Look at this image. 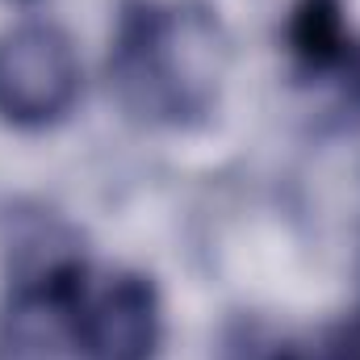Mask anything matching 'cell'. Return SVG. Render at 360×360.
Returning a JSON list of instances; mask_svg holds the SVG:
<instances>
[{"label":"cell","mask_w":360,"mask_h":360,"mask_svg":"<svg viewBox=\"0 0 360 360\" xmlns=\"http://www.w3.org/2000/svg\"><path fill=\"white\" fill-rule=\"evenodd\" d=\"M80 101V59L51 21H21L0 34V122L46 130Z\"/></svg>","instance_id":"3957f363"},{"label":"cell","mask_w":360,"mask_h":360,"mask_svg":"<svg viewBox=\"0 0 360 360\" xmlns=\"http://www.w3.org/2000/svg\"><path fill=\"white\" fill-rule=\"evenodd\" d=\"M289 46L306 72H340L352 42L344 30L340 0H297L289 21Z\"/></svg>","instance_id":"277c9868"},{"label":"cell","mask_w":360,"mask_h":360,"mask_svg":"<svg viewBox=\"0 0 360 360\" xmlns=\"http://www.w3.org/2000/svg\"><path fill=\"white\" fill-rule=\"evenodd\" d=\"M226 360H360V306L314 340H269L260 331H243Z\"/></svg>","instance_id":"5b68a950"},{"label":"cell","mask_w":360,"mask_h":360,"mask_svg":"<svg viewBox=\"0 0 360 360\" xmlns=\"http://www.w3.org/2000/svg\"><path fill=\"white\" fill-rule=\"evenodd\" d=\"M68 335L84 360H155L164 340L155 285L143 272H92L80 260L68 289Z\"/></svg>","instance_id":"7a4b0ae2"},{"label":"cell","mask_w":360,"mask_h":360,"mask_svg":"<svg viewBox=\"0 0 360 360\" xmlns=\"http://www.w3.org/2000/svg\"><path fill=\"white\" fill-rule=\"evenodd\" d=\"M109 76L139 122L197 126L218 105L226 30L201 0H122Z\"/></svg>","instance_id":"6da1fadb"},{"label":"cell","mask_w":360,"mask_h":360,"mask_svg":"<svg viewBox=\"0 0 360 360\" xmlns=\"http://www.w3.org/2000/svg\"><path fill=\"white\" fill-rule=\"evenodd\" d=\"M344 84H348V96H352V105L360 109V42H352V51H348V59H344Z\"/></svg>","instance_id":"8992f818"}]
</instances>
